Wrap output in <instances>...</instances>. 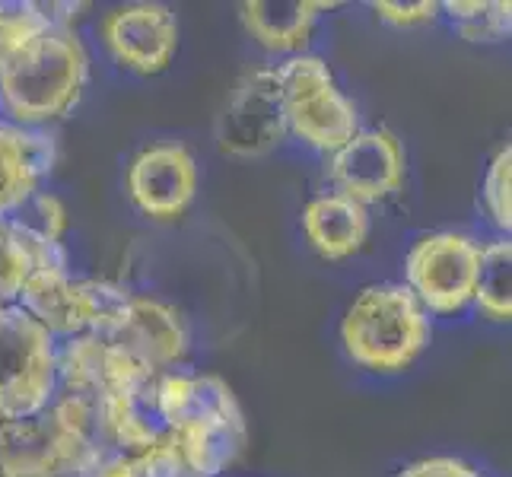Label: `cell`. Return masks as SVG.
Listing matches in <instances>:
<instances>
[{"instance_id":"6da1fadb","label":"cell","mask_w":512,"mask_h":477,"mask_svg":"<svg viewBox=\"0 0 512 477\" xmlns=\"http://www.w3.org/2000/svg\"><path fill=\"white\" fill-rule=\"evenodd\" d=\"M90 80V58L74 26H51L0 61V118L48 128L67 118Z\"/></svg>"},{"instance_id":"7a4b0ae2","label":"cell","mask_w":512,"mask_h":477,"mask_svg":"<svg viewBox=\"0 0 512 477\" xmlns=\"http://www.w3.org/2000/svg\"><path fill=\"white\" fill-rule=\"evenodd\" d=\"M433 341V322L404 284L363 287L341 318L344 353L360 369L395 376L411 369Z\"/></svg>"},{"instance_id":"3957f363","label":"cell","mask_w":512,"mask_h":477,"mask_svg":"<svg viewBox=\"0 0 512 477\" xmlns=\"http://www.w3.org/2000/svg\"><path fill=\"white\" fill-rule=\"evenodd\" d=\"M277 90L284 99L287 134L315 153H338L360 131L353 99L334 80L331 67L319 55H293L274 64Z\"/></svg>"},{"instance_id":"277c9868","label":"cell","mask_w":512,"mask_h":477,"mask_svg":"<svg viewBox=\"0 0 512 477\" xmlns=\"http://www.w3.org/2000/svg\"><path fill=\"white\" fill-rule=\"evenodd\" d=\"M58 341L20 306L0 309V423L29 420L58 395Z\"/></svg>"},{"instance_id":"5b68a950","label":"cell","mask_w":512,"mask_h":477,"mask_svg":"<svg viewBox=\"0 0 512 477\" xmlns=\"http://www.w3.org/2000/svg\"><path fill=\"white\" fill-rule=\"evenodd\" d=\"M481 242L465 233L439 229L420 236L404 258V287L427 315L455 318L474 303Z\"/></svg>"},{"instance_id":"8992f818","label":"cell","mask_w":512,"mask_h":477,"mask_svg":"<svg viewBox=\"0 0 512 477\" xmlns=\"http://www.w3.org/2000/svg\"><path fill=\"white\" fill-rule=\"evenodd\" d=\"M287 140L284 99L277 90L274 67L245 74L229 93L217 118V147L226 156L255 159L268 156Z\"/></svg>"},{"instance_id":"52a82bcc","label":"cell","mask_w":512,"mask_h":477,"mask_svg":"<svg viewBox=\"0 0 512 477\" xmlns=\"http://www.w3.org/2000/svg\"><path fill=\"white\" fill-rule=\"evenodd\" d=\"M93 458L51 408L29 420L0 423V477H74Z\"/></svg>"},{"instance_id":"ba28073f","label":"cell","mask_w":512,"mask_h":477,"mask_svg":"<svg viewBox=\"0 0 512 477\" xmlns=\"http://www.w3.org/2000/svg\"><path fill=\"white\" fill-rule=\"evenodd\" d=\"M99 35L115 64L140 77L163 74L179 51V20L166 4L153 0L109 10L99 23Z\"/></svg>"},{"instance_id":"9c48e42d","label":"cell","mask_w":512,"mask_h":477,"mask_svg":"<svg viewBox=\"0 0 512 477\" xmlns=\"http://www.w3.org/2000/svg\"><path fill=\"white\" fill-rule=\"evenodd\" d=\"M408 175V153L388 128H360L353 140L328 156V179L334 191L363 207L392 198Z\"/></svg>"},{"instance_id":"30bf717a","label":"cell","mask_w":512,"mask_h":477,"mask_svg":"<svg viewBox=\"0 0 512 477\" xmlns=\"http://www.w3.org/2000/svg\"><path fill=\"white\" fill-rule=\"evenodd\" d=\"M128 194L150 220L172 223L188 214L198 194V159L185 144H150L128 166Z\"/></svg>"},{"instance_id":"8fae6325","label":"cell","mask_w":512,"mask_h":477,"mask_svg":"<svg viewBox=\"0 0 512 477\" xmlns=\"http://www.w3.org/2000/svg\"><path fill=\"white\" fill-rule=\"evenodd\" d=\"M105 341L128 353L134 363L150 369L153 376L182 369L188 357V328L179 309L144 293L131 296L128 312L121 315L118 328Z\"/></svg>"},{"instance_id":"7c38bea8","label":"cell","mask_w":512,"mask_h":477,"mask_svg":"<svg viewBox=\"0 0 512 477\" xmlns=\"http://www.w3.org/2000/svg\"><path fill=\"white\" fill-rule=\"evenodd\" d=\"M169 439L179 449L191 477H220L236 465L245 443H249V423H245L239 398L198 414L175 427Z\"/></svg>"},{"instance_id":"4fadbf2b","label":"cell","mask_w":512,"mask_h":477,"mask_svg":"<svg viewBox=\"0 0 512 477\" xmlns=\"http://www.w3.org/2000/svg\"><path fill=\"white\" fill-rule=\"evenodd\" d=\"M58 163V144L48 128H20L0 118V217L23 204Z\"/></svg>"},{"instance_id":"5bb4252c","label":"cell","mask_w":512,"mask_h":477,"mask_svg":"<svg viewBox=\"0 0 512 477\" xmlns=\"http://www.w3.org/2000/svg\"><path fill=\"white\" fill-rule=\"evenodd\" d=\"M10 236L29 258L32 271H70V255L64 245L67 233V207L58 194L45 188L32 191L23 204L0 217Z\"/></svg>"},{"instance_id":"9a60e30c","label":"cell","mask_w":512,"mask_h":477,"mask_svg":"<svg viewBox=\"0 0 512 477\" xmlns=\"http://www.w3.org/2000/svg\"><path fill=\"white\" fill-rule=\"evenodd\" d=\"M341 4L328 0H245L239 4V16L245 32L268 55H303L319 23L322 10H334Z\"/></svg>"},{"instance_id":"2e32d148","label":"cell","mask_w":512,"mask_h":477,"mask_svg":"<svg viewBox=\"0 0 512 477\" xmlns=\"http://www.w3.org/2000/svg\"><path fill=\"white\" fill-rule=\"evenodd\" d=\"M16 306L35 325H42L55 341L86 334L83 277H74L70 271H32L20 290Z\"/></svg>"},{"instance_id":"e0dca14e","label":"cell","mask_w":512,"mask_h":477,"mask_svg":"<svg viewBox=\"0 0 512 477\" xmlns=\"http://www.w3.org/2000/svg\"><path fill=\"white\" fill-rule=\"evenodd\" d=\"M303 233L312 252L325 261L353 258L369 239V207L338 191L319 194L303 207Z\"/></svg>"},{"instance_id":"ac0fdd59","label":"cell","mask_w":512,"mask_h":477,"mask_svg":"<svg viewBox=\"0 0 512 477\" xmlns=\"http://www.w3.org/2000/svg\"><path fill=\"white\" fill-rule=\"evenodd\" d=\"M474 309L487 322L509 325L512 322V242L493 239L481 245L478 284H474Z\"/></svg>"},{"instance_id":"d6986e66","label":"cell","mask_w":512,"mask_h":477,"mask_svg":"<svg viewBox=\"0 0 512 477\" xmlns=\"http://www.w3.org/2000/svg\"><path fill=\"white\" fill-rule=\"evenodd\" d=\"M80 4H35V0H0V61L51 26H74Z\"/></svg>"},{"instance_id":"ffe728a7","label":"cell","mask_w":512,"mask_h":477,"mask_svg":"<svg viewBox=\"0 0 512 477\" xmlns=\"http://www.w3.org/2000/svg\"><path fill=\"white\" fill-rule=\"evenodd\" d=\"M439 16H446L455 35L478 45L506 42L512 32L509 0H446L439 4Z\"/></svg>"},{"instance_id":"44dd1931","label":"cell","mask_w":512,"mask_h":477,"mask_svg":"<svg viewBox=\"0 0 512 477\" xmlns=\"http://www.w3.org/2000/svg\"><path fill=\"white\" fill-rule=\"evenodd\" d=\"M481 204L490 226L497 229L503 239H509L512 229V147H500L493 153L484 185H481Z\"/></svg>"},{"instance_id":"7402d4cb","label":"cell","mask_w":512,"mask_h":477,"mask_svg":"<svg viewBox=\"0 0 512 477\" xmlns=\"http://www.w3.org/2000/svg\"><path fill=\"white\" fill-rule=\"evenodd\" d=\"M29 274H32L29 258L23 255L20 245H16V239L10 236L4 220H0V309L16 306V299H20V290H23Z\"/></svg>"},{"instance_id":"603a6c76","label":"cell","mask_w":512,"mask_h":477,"mask_svg":"<svg viewBox=\"0 0 512 477\" xmlns=\"http://www.w3.org/2000/svg\"><path fill=\"white\" fill-rule=\"evenodd\" d=\"M131 471H134V477H191L179 449H175L169 436L160 439L156 446H150L147 452L134 455Z\"/></svg>"},{"instance_id":"cb8c5ba5","label":"cell","mask_w":512,"mask_h":477,"mask_svg":"<svg viewBox=\"0 0 512 477\" xmlns=\"http://www.w3.org/2000/svg\"><path fill=\"white\" fill-rule=\"evenodd\" d=\"M373 13L382 23L395 26V29H414V26H427L439 20V4L436 0H417V4H401V0H376Z\"/></svg>"},{"instance_id":"d4e9b609","label":"cell","mask_w":512,"mask_h":477,"mask_svg":"<svg viewBox=\"0 0 512 477\" xmlns=\"http://www.w3.org/2000/svg\"><path fill=\"white\" fill-rule=\"evenodd\" d=\"M395 477H484L478 468H471L468 462H458V458H420V462L408 465L398 471Z\"/></svg>"},{"instance_id":"484cf974","label":"cell","mask_w":512,"mask_h":477,"mask_svg":"<svg viewBox=\"0 0 512 477\" xmlns=\"http://www.w3.org/2000/svg\"><path fill=\"white\" fill-rule=\"evenodd\" d=\"M74 477H134V471H131V458L102 455V458H93V462L83 471H77Z\"/></svg>"},{"instance_id":"4316f807","label":"cell","mask_w":512,"mask_h":477,"mask_svg":"<svg viewBox=\"0 0 512 477\" xmlns=\"http://www.w3.org/2000/svg\"><path fill=\"white\" fill-rule=\"evenodd\" d=\"M4 309H7V306H4Z\"/></svg>"}]
</instances>
